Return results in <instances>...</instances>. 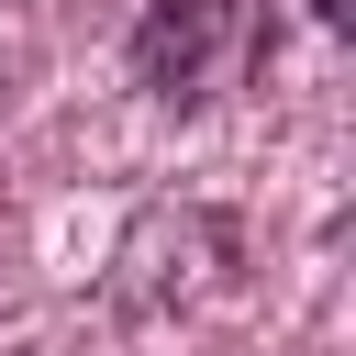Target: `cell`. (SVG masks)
Instances as JSON below:
<instances>
[{
    "mask_svg": "<svg viewBox=\"0 0 356 356\" xmlns=\"http://www.w3.org/2000/svg\"><path fill=\"white\" fill-rule=\"evenodd\" d=\"M267 56H278L267 0H145V22H134V89L167 100V111L234 100Z\"/></svg>",
    "mask_w": 356,
    "mask_h": 356,
    "instance_id": "6da1fadb",
    "label": "cell"
},
{
    "mask_svg": "<svg viewBox=\"0 0 356 356\" xmlns=\"http://www.w3.org/2000/svg\"><path fill=\"white\" fill-rule=\"evenodd\" d=\"M345 11H356V0H312V22H334V33H345Z\"/></svg>",
    "mask_w": 356,
    "mask_h": 356,
    "instance_id": "7a4b0ae2",
    "label": "cell"
}]
</instances>
